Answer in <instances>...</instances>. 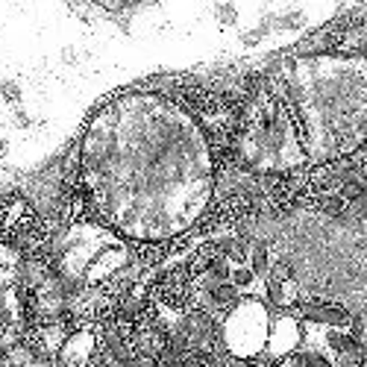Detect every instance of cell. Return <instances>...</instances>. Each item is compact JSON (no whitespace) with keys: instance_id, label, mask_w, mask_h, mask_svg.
<instances>
[{"instance_id":"2","label":"cell","mask_w":367,"mask_h":367,"mask_svg":"<svg viewBox=\"0 0 367 367\" xmlns=\"http://www.w3.org/2000/svg\"><path fill=\"white\" fill-rule=\"evenodd\" d=\"M229 283L239 288V291H244V288H250L253 283H256V273L250 270V265H241V268H232V273H229Z\"/></svg>"},{"instance_id":"3","label":"cell","mask_w":367,"mask_h":367,"mask_svg":"<svg viewBox=\"0 0 367 367\" xmlns=\"http://www.w3.org/2000/svg\"><path fill=\"white\" fill-rule=\"evenodd\" d=\"M338 367H358V364H353V361H350V364H338Z\"/></svg>"},{"instance_id":"1","label":"cell","mask_w":367,"mask_h":367,"mask_svg":"<svg viewBox=\"0 0 367 367\" xmlns=\"http://www.w3.org/2000/svg\"><path fill=\"white\" fill-rule=\"evenodd\" d=\"M270 256H268V247L265 244H256L250 250V270L258 276V273H270Z\"/></svg>"}]
</instances>
